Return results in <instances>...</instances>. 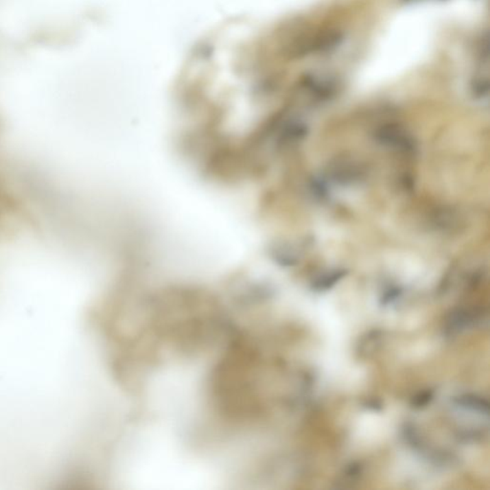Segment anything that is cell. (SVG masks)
<instances>
[{
	"label": "cell",
	"instance_id": "cell-1",
	"mask_svg": "<svg viewBox=\"0 0 490 490\" xmlns=\"http://www.w3.org/2000/svg\"><path fill=\"white\" fill-rule=\"evenodd\" d=\"M343 40L340 31L327 29L295 41L290 46V55L294 59H301L310 55L327 54L338 48Z\"/></svg>",
	"mask_w": 490,
	"mask_h": 490
},
{
	"label": "cell",
	"instance_id": "cell-2",
	"mask_svg": "<svg viewBox=\"0 0 490 490\" xmlns=\"http://www.w3.org/2000/svg\"><path fill=\"white\" fill-rule=\"evenodd\" d=\"M480 312L475 310H454L448 317L445 325L446 334L454 336L467 331L468 327L475 326L480 321Z\"/></svg>",
	"mask_w": 490,
	"mask_h": 490
},
{
	"label": "cell",
	"instance_id": "cell-3",
	"mask_svg": "<svg viewBox=\"0 0 490 490\" xmlns=\"http://www.w3.org/2000/svg\"><path fill=\"white\" fill-rule=\"evenodd\" d=\"M453 402L460 408L468 410L481 415L489 416V400L481 397V395L473 394H465L458 395L453 399Z\"/></svg>",
	"mask_w": 490,
	"mask_h": 490
},
{
	"label": "cell",
	"instance_id": "cell-4",
	"mask_svg": "<svg viewBox=\"0 0 490 490\" xmlns=\"http://www.w3.org/2000/svg\"><path fill=\"white\" fill-rule=\"evenodd\" d=\"M434 397H435V390L432 389L422 390L412 397L410 405H411L412 408L416 410L424 409L432 404Z\"/></svg>",
	"mask_w": 490,
	"mask_h": 490
},
{
	"label": "cell",
	"instance_id": "cell-5",
	"mask_svg": "<svg viewBox=\"0 0 490 490\" xmlns=\"http://www.w3.org/2000/svg\"><path fill=\"white\" fill-rule=\"evenodd\" d=\"M363 473V467H361L360 463H351L349 467H347L346 469L344 470L343 476H342V482H345V484H353L360 479L361 475Z\"/></svg>",
	"mask_w": 490,
	"mask_h": 490
},
{
	"label": "cell",
	"instance_id": "cell-6",
	"mask_svg": "<svg viewBox=\"0 0 490 490\" xmlns=\"http://www.w3.org/2000/svg\"><path fill=\"white\" fill-rule=\"evenodd\" d=\"M478 56L480 58V62L482 65H489V32L485 33L480 38L478 43Z\"/></svg>",
	"mask_w": 490,
	"mask_h": 490
},
{
	"label": "cell",
	"instance_id": "cell-7",
	"mask_svg": "<svg viewBox=\"0 0 490 490\" xmlns=\"http://www.w3.org/2000/svg\"><path fill=\"white\" fill-rule=\"evenodd\" d=\"M489 77L479 76L475 79L474 82H473V91L475 93L479 94V95H484V94L489 93Z\"/></svg>",
	"mask_w": 490,
	"mask_h": 490
}]
</instances>
